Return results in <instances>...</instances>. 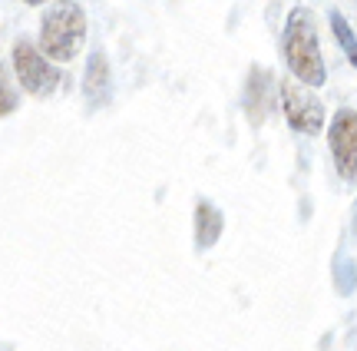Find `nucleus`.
<instances>
[{"label":"nucleus","mask_w":357,"mask_h":351,"mask_svg":"<svg viewBox=\"0 0 357 351\" xmlns=\"http://www.w3.org/2000/svg\"><path fill=\"white\" fill-rule=\"evenodd\" d=\"M109 90H113V80H109V64L100 50L89 57L86 73H83V96L89 100V106H102L109 100Z\"/></svg>","instance_id":"423d86ee"},{"label":"nucleus","mask_w":357,"mask_h":351,"mask_svg":"<svg viewBox=\"0 0 357 351\" xmlns=\"http://www.w3.org/2000/svg\"><path fill=\"white\" fill-rule=\"evenodd\" d=\"M331 30H334V37H337V43H341V50L347 53V60L357 66V37H354V30H351V24H347L341 13H331Z\"/></svg>","instance_id":"1a4fd4ad"},{"label":"nucleus","mask_w":357,"mask_h":351,"mask_svg":"<svg viewBox=\"0 0 357 351\" xmlns=\"http://www.w3.org/2000/svg\"><path fill=\"white\" fill-rule=\"evenodd\" d=\"M17 110V90L10 87V77L3 73V66H0V117H7Z\"/></svg>","instance_id":"9d476101"},{"label":"nucleus","mask_w":357,"mask_h":351,"mask_svg":"<svg viewBox=\"0 0 357 351\" xmlns=\"http://www.w3.org/2000/svg\"><path fill=\"white\" fill-rule=\"evenodd\" d=\"M222 235V212L212 202H199L195 206V246L212 248Z\"/></svg>","instance_id":"6e6552de"},{"label":"nucleus","mask_w":357,"mask_h":351,"mask_svg":"<svg viewBox=\"0 0 357 351\" xmlns=\"http://www.w3.org/2000/svg\"><path fill=\"white\" fill-rule=\"evenodd\" d=\"M86 40V13L73 0H56L40 20V47L37 50L50 64H70Z\"/></svg>","instance_id":"f03ea898"},{"label":"nucleus","mask_w":357,"mask_h":351,"mask_svg":"<svg viewBox=\"0 0 357 351\" xmlns=\"http://www.w3.org/2000/svg\"><path fill=\"white\" fill-rule=\"evenodd\" d=\"M281 50H284V64L291 70V80H298L301 87H324L328 70H324L318 27H314L311 10L298 7V10L288 13L284 37H281Z\"/></svg>","instance_id":"f257e3e1"},{"label":"nucleus","mask_w":357,"mask_h":351,"mask_svg":"<svg viewBox=\"0 0 357 351\" xmlns=\"http://www.w3.org/2000/svg\"><path fill=\"white\" fill-rule=\"evenodd\" d=\"M10 60H13V73L20 80V87H24L26 93H33V96H47V93H53L63 83V73L56 70V64H50L30 40L13 43Z\"/></svg>","instance_id":"7ed1b4c3"},{"label":"nucleus","mask_w":357,"mask_h":351,"mask_svg":"<svg viewBox=\"0 0 357 351\" xmlns=\"http://www.w3.org/2000/svg\"><path fill=\"white\" fill-rule=\"evenodd\" d=\"M331 156L334 166L341 172V179L357 182V113L354 110H337L331 119Z\"/></svg>","instance_id":"39448f33"},{"label":"nucleus","mask_w":357,"mask_h":351,"mask_svg":"<svg viewBox=\"0 0 357 351\" xmlns=\"http://www.w3.org/2000/svg\"><path fill=\"white\" fill-rule=\"evenodd\" d=\"M281 110L288 117V126L298 133H311L314 136L324 126V106H321V100L307 87L294 83V80L281 83Z\"/></svg>","instance_id":"20e7f679"},{"label":"nucleus","mask_w":357,"mask_h":351,"mask_svg":"<svg viewBox=\"0 0 357 351\" xmlns=\"http://www.w3.org/2000/svg\"><path fill=\"white\" fill-rule=\"evenodd\" d=\"M20 3H47V0H20Z\"/></svg>","instance_id":"9b49d317"},{"label":"nucleus","mask_w":357,"mask_h":351,"mask_svg":"<svg viewBox=\"0 0 357 351\" xmlns=\"http://www.w3.org/2000/svg\"><path fill=\"white\" fill-rule=\"evenodd\" d=\"M268 87H271V73L255 66L252 77H248V90H245V106H248V113H252V123H261L268 113V106H271Z\"/></svg>","instance_id":"0eeeda50"}]
</instances>
